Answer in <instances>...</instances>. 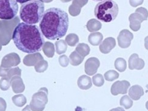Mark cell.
<instances>
[{"label":"cell","instance_id":"6da1fadb","mask_svg":"<svg viewBox=\"0 0 148 111\" xmlns=\"http://www.w3.org/2000/svg\"><path fill=\"white\" fill-rule=\"evenodd\" d=\"M12 40L18 50L33 54L41 51L45 45L43 35L38 26L20 23L12 33Z\"/></svg>","mask_w":148,"mask_h":111},{"label":"cell","instance_id":"7a4b0ae2","mask_svg":"<svg viewBox=\"0 0 148 111\" xmlns=\"http://www.w3.org/2000/svg\"><path fill=\"white\" fill-rule=\"evenodd\" d=\"M69 23L68 15L65 11L52 8L45 12L40 23V29L46 39L53 40L66 35Z\"/></svg>","mask_w":148,"mask_h":111},{"label":"cell","instance_id":"3957f363","mask_svg":"<svg viewBox=\"0 0 148 111\" xmlns=\"http://www.w3.org/2000/svg\"><path fill=\"white\" fill-rule=\"evenodd\" d=\"M45 14V4L41 0H30L22 4L20 10L21 19L28 24L40 22Z\"/></svg>","mask_w":148,"mask_h":111},{"label":"cell","instance_id":"277c9868","mask_svg":"<svg viewBox=\"0 0 148 111\" xmlns=\"http://www.w3.org/2000/svg\"><path fill=\"white\" fill-rule=\"evenodd\" d=\"M119 11V6L115 1L113 0H104L96 5L94 14L97 19L109 23L115 19Z\"/></svg>","mask_w":148,"mask_h":111},{"label":"cell","instance_id":"5b68a950","mask_svg":"<svg viewBox=\"0 0 148 111\" xmlns=\"http://www.w3.org/2000/svg\"><path fill=\"white\" fill-rule=\"evenodd\" d=\"M18 4L15 0H0V19L10 20L16 15Z\"/></svg>","mask_w":148,"mask_h":111},{"label":"cell","instance_id":"8992f818","mask_svg":"<svg viewBox=\"0 0 148 111\" xmlns=\"http://www.w3.org/2000/svg\"><path fill=\"white\" fill-rule=\"evenodd\" d=\"M48 91L46 88L41 89L39 92L35 94L30 103V108L33 111H42L48 102Z\"/></svg>","mask_w":148,"mask_h":111},{"label":"cell","instance_id":"52a82bcc","mask_svg":"<svg viewBox=\"0 0 148 111\" xmlns=\"http://www.w3.org/2000/svg\"><path fill=\"white\" fill-rule=\"evenodd\" d=\"M134 39L133 34L127 29L121 31L118 36L119 45L121 48H127L131 45V41Z\"/></svg>","mask_w":148,"mask_h":111},{"label":"cell","instance_id":"ba28073f","mask_svg":"<svg viewBox=\"0 0 148 111\" xmlns=\"http://www.w3.org/2000/svg\"><path fill=\"white\" fill-rule=\"evenodd\" d=\"M130 83L127 81H118L114 83L111 87L110 92L113 95L116 96L119 94H126L130 87Z\"/></svg>","mask_w":148,"mask_h":111},{"label":"cell","instance_id":"9c48e42d","mask_svg":"<svg viewBox=\"0 0 148 111\" xmlns=\"http://www.w3.org/2000/svg\"><path fill=\"white\" fill-rule=\"evenodd\" d=\"M100 65V60L96 58H90L85 63V72L89 76L95 74Z\"/></svg>","mask_w":148,"mask_h":111},{"label":"cell","instance_id":"30bf717a","mask_svg":"<svg viewBox=\"0 0 148 111\" xmlns=\"http://www.w3.org/2000/svg\"><path fill=\"white\" fill-rule=\"evenodd\" d=\"M129 20L130 22V28L135 32L138 31L141 28V23L145 21L143 16L137 12L131 14L129 17Z\"/></svg>","mask_w":148,"mask_h":111},{"label":"cell","instance_id":"8fae6325","mask_svg":"<svg viewBox=\"0 0 148 111\" xmlns=\"http://www.w3.org/2000/svg\"><path fill=\"white\" fill-rule=\"evenodd\" d=\"M145 64V61L139 58L137 54H132L129 59V69L130 70H141L144 68Z\"/></svg>","mask_w":148,"mask_h":111},{"label":"cell","instance_id":"7c38bea8","mask_svg":"<svg viewBox=\"0 0 148 111\" xmlns=\"http://www.w3.org/2000/svg\"><path fill=\"white\" fill-rule=\"evenodd\" d=\"M116 46V41L113 37L104 39L100 45V51L103 54H108Z\"/></svg>","mask_w":148,"mask_h":111},{"label":"cell","instance_id":"4fadbf2b","mask_svg":"<svg viewBox=\"0 0 148 111\" xmlns=\"http://www.w3.org/2000/svg\"><path fill=\"white\" fill-rule=\"evenodd\" d=\"M129 96L131 99L137 101L140 100V98L144 95V90L143 87L140 85H134L130 87L129 90Z\"/></svg>","mask_w":148,"mask_h":111},{"label":"cell","instance_id":"5bb4252c","mask_svg":"<svg viewBox=\"0 0 148 111\" xmlns=\"http://www.w3.org/2000/svg\"><path fill=\"white\" fill-rule=\"evenodd\" d=\"M88 2V1H73L69 8L70 14L72 16L78 15L81 12L82 8L87 4Z\"/></svg>","mask_w":148,"mask_h":111},{"label":"cell","instance_id":"9a60e30c","mask_svg":"<svg viewBox=\"0 0 148 111\" xmlns=\"http://www.w3.org/2000/svg\"><path fill=\"white\" fill-rule=\"evenodd\" d=\"M77 84L79 89L83 90L89 89L90 87H92V85L90 78L86 75L80 76L78 79Z\"/></svg>","mask_w":148,"mask_h":111},{"label":"cell","instance_id":"2e32d148","mask_svg":"<svg viewBox=\"0 0 148 111\" xmlns=\"http://www.w3.org/2000/svg\"><path fill=\"white\" fill-rule=\"evenodd\" d=\"M103 39V35L100 33H92L89 35L88 41L90 44L94 46L99 45Z\"/></svg>","mask_w":148,"mask_h":111},{"label":"cell","instance_id":"e0dca14e","mask_svg":"<svg viewBox=\"0 0 148 111\" xmlns=\"http://www.w3.org/2000/svg\"><path fill=\"white\" fill-rule=\"evenodd\" d=\"M86 27H87V29L89 32L92 33L98 31L101 29L102 24L100 21L96 19H91L88 22L87 24H86Z\"/></svg>","mask_w":148,"mask_h":111},{"label":"cell","instance_id":"ac0fdd59","mask_svg":"<svg viewBox=\"0 0 148 111\" xmlns=\"http://www.w3.org/2000/svg\"><path fill=\"white\" fill-rule=\"evenodd\" d=\"M12 89H13V91L16 94L23 92L24 90V89H25L22 80L20 78H19V79H15L13 80V81L12 83Z\"/></svg>","mask_w":148,"mask_h":111},{"label":"cell","instance_id":"d6986e66","mask_svg":"<svg viewBox=\"0 0 148 111\" xmlns=\"http://www.w3.org/2000/svg\"><path fill=\"white\" fill-rule=\"evenodd\" d=\"M69 60L71 65L73 66H77L79 65L83 61L84 58L75 51L72 52L70 55Z\"/></svg>","mask_w":148,"mask_h":111},{"label":"cell","instance_id":"ffe728a7","mask_svg":"<svg viewBox=\"0 0 148 111\" xmlns=\"http://www.w3.org/2000/svg\"><path fill=\"white\" fill-rule=\"evenodd\" d=\"M76 52H77L82 57L84 58L88 56L90 53L89 46L85 44H79L76 48Z\"/></svg>","mask_w":148,"mask_h":111},{"label":"cell","instance_id":"44dd1931","mask_svg":"<svg viewBox=\"0 0 148 111\" xmlns=\"http://www.w3.org/2000/svg\"><path fill=\"white\" fill-rule=\"evenodd\" d=\"M115 69L120 72H123L126 69V62L123 58H117L115 61Z\"/></svg>","mask_w":148,"mask_h":111},{"label":"cell","instance_id":"7402d4cb","mask_svg":"<svg viewBox=\"0 0 148 111\" xmlns=\"http://www.w3.org/2000/svg\"><path fill=\"white\" fill-rule=\"evenodd\" d=\"M120 106H123L126 109H130L133 105V101L131 98L127 95H125L121 98L120 101Z\"/></svg>","mask_w":148,"mask_h":111},{"label":"cell","instance_id":"603a6c76","mask_svg":"<svg viewBox=\"0 0 148 111\" xmlns=\"http://www.w3.org/2000/svg\"><path fill=\"white\" fill-rule=\"evenodd\" d=\"M12 101L18 107H22L26 103V98L23 95H18L12 97Z\"/></svg>","mask_w":148,"mask_h":111},{"label":"cell","instance_id":"cb8c5ba5","mask_svg":"<svg viewBox=\"0 0 148 111\" xmlns=\"http://www.w3.org/2000/svg\"><path fill=\"white\" fill-rule=\"evenodd\" d=\"M55 46H56L57 53L58 54L64 53L66 51L67 48L66 43L63 40H60L59 41H57L55 43Z\"/></svg>","mask_w":148,"mask_h":111},{"label":"cell","instance_id":"d4e9b609","mask_svg":"<svg viewBox=\"0 0 148 111\" xmlns=\"http://www.w3.org/2000/svg\"><path fill=\"white\" fill-rule=\"evenodd\" d=\"M66 42L71 46H74L79 42V38L75 34H70L66 37Z\"/></svg>","mask_w":148,"mask_h":111},{"label":"cell","instance_id":"484cf974","mask_svg":"<svg viewBox=\"0 0 148 111\" xmlns=\"http://www.w3.org/2000/svg\"><path fill=\"white\" fill-rule=\"evenodd\" d=\"M119 78V73L114 70H109L104 73V79L106 81L112 82Z\"/></svg>","mask_w":148,"mask_h":111},{"label":"cell","instance_id":"4316f807","mask_svg":"<svg viewBox=\"0 0 148 111\" xmlns=\"http://www.w3.org/2000/svg\"><path fill=\"white\" fill-rule=\"evenodd\" d=\"M44 48H46V50H43L45 54L49 58H52L54 55L55 49L53 45L51 42H46L44 45Z\"/></svg>","mask_w":148,"mask_h":111},{"label":"cell","instance_id":"83f0119b","mask_svg":"<svg viewBox=\"0 0 148 111\" xmlns=\"http://www.w3.org/2000/svg\"><path fill=\"white\" fill-rule=\"evenodd\" d=\"M92 81L97 87H101L104 83V79L101 74H97L92 78Z\"/></svg>","mask_w":148,"mask_h":111},{"label":"cell","instance_id":"f1b7e54d","mask_svg":"<svg viewBox=\"0 0 148 111\" xmlns=\"http://www.w3.org/2000/svg\"><path fill=\"white\" fill-rule=\"evenodd\" d=\"M10 81L9 79L2 78L0 81V89L3 90H7L10 87Z\"/></svg>","mask_w":148,"mask_h":111},{"label":"cell","instance_id":"f546056e","mask_svg":"<svg viewBox=\"0 0 148 111\" xmlns=\"http://www.w3.org/2000/svg\"><path fill=\"white\" fill-rule=\"evenodd\" d=\"M135 12H137V13L140 14L143 16L145 21L147 20L148 18V11L145 8H138L135 10Z\"/></svg>","mask_w":148,"mask_h":111},{"label":"cell","instance_id":"4dcf8cb0","mask_svg":"<svg viewBox=\"0 0 148 111\" xmlns=\"http://www.w3.org/2000/svg\"><path fill=\"white\" fill-rule=\"evenodd\" d=\"M69 62V59L67 57V56H66V55L61 56L59 58L60 64L63 67H66L68 65Z\"/></svg>","mask_w":148,"mask_h":111},{"label":"cell","instance_id":"1f68e13d","mask_svg":"<svg viewBox=\"0 0 148 111\" xmlns=\"http://www.w3.org/2000/svg\"><path fill=\"white\" fill-rule=\"evenodd\" d=\"M6 103L2 98H0V111H5L6 109Z\"/></svg>","mask_w":148,"mask_h":111},{"label":"cell","instance_id":"d6a6232c","mask_svg":"<svg viewBox=\"0 0 148 111\" xmlns=\"http://www.w3.org/2000/svg\"><path fill=\"white\" fill-rule=\"evenodd\" d=\"M130 4L133 7H137L138 5H141L144 1H130Z\"/></svg>","mask_w":148,"mask_h":111},{"label":"cell","instance_id":"836d02e7","mask_svg":"<svg viewBox=\"0 0 148 111\" xmlns=\"http://www.w3.org/2000/svg\"><path fill=\"white\" fill-rule=\"evenodd\" d=\"M109 111H125V110H124V109L122 108L118 107V108H116L111 109Z\"/></svg>","mask_w":148,"mask_h":111},{"label":"cell","instance_id":"e575fe53","mask_svg":"<svg viewBox=\"0 0 148 111\" xmlns=\"http://www.w3.org/2000/svg\"><path fill=\"white\" fill-rule=\"evenodd\" d=\"M145 46L146 50H148V36L146 37L145 39Z\"/></svg>","mask_w":148,"mask_h":111},{"label":"cell","instance_id":"d590c367","mask_svg":"<svg viewBox=\"0 0 148 111\" xmlns=\"http://www.w3.org/2000/svg\"><path fill=\"white\" fill-rule=\"evenodd\" d=\"M22 111H30V106L27 105L25 108H24V109L22 110Z\"/></svg>","mask_w":148,"mask_h":111},{"label":"cell","instance_id":"8d00e7d4","mask_svg":"<svg viewBox=\"0 0 148 111\" xmlns=\"http://www.w3.org/2000/svg\"><path fill=\"white\" fill-rule=\"evenodd\" d=\"M146 109L148 110V101L146 102Z\"/></svg>","mask_w":148,"mask_h":111}]
</instances>
